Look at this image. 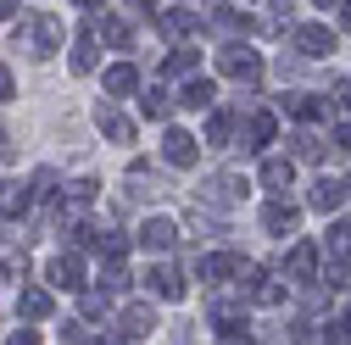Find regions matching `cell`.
<instances>
[{
	"mask_svg": "<svg viewBox=\"0 0 351 345\" xmlns=\"http://www.w3.org/2000/svg\"><path fill=\"white\" fill-rule=\"evenodd\" d=\"M12 45H17L23 56H34V62H51V56L62 51V17H56V12H28V17H17Z\"/></svg>",
	"mask_w": 351,
	"mask_h": 345,
	"instance_id": "6da1fadb",
	"label": "cell"
},
{
	"mask_svg": "<svg viewBox=\"0 0 351 345\" xmlns=\"http://www.w3.org/2000/svg\"><path fill=\"white\" fill-rule=\"evenodd\" d=\"M195 201L212 206V212H229V206L245 201V179H240V172H212V179L195 190Z\"/></svg>",
	"mask_w": 351,
	"mask_h": 345,
	"instance_id": "7a4b0ae2",
	"label": "cell"
},
{
	"mask_svg": "<svg viewBox=\"0 0 351 345\" xmlns=\"http://www.w3.org/2000/svg\"><path fill=\"white\" fill-rule=\"evenodd\" d=\"M217 73L234 78V84H256V78H262V56H256L251 45H240V39H234V45L217 51Z\"/></svg>",
	"mask_w": 351,
	"mask_h": 345,
	"instance_id": "3957f363",
	"label": "cell"
},
{
	"mask_svg": "<svg viewBox=\"0 0 351 345\" xmlns=\"http://www.w3.org/2000/svg\"><path fill=\"white\" fill-rule=\"evenodd\" d=\"M290 39H295V56H306V62L335 56V28H324V23H301Z\"/></svg>",
	"mask_w": 351,
	"mask_h": 345,
	"instance_id": "277c9868",
	"label": "cell"
},
{
	"mask_svg": "<svg viewBox=\"0 0 351 345\" xmlns=\"http://www.w3.org/2000/svg\"><path fill=\"white\" fill-rule=\"evenodd\" d=\"M156 28H162L167 39H195V34H201V17H195L190 6H162V12H156Z\"/></svg>",
	"mask_w": 351,
	"mask_h": 345,
	"instance_id": "5b68a950",
	"label": "cell"
},
{
	"mask_svg": "<svg viewBox=\"0 0 351 345\" xmlns=\"http://www.w3.org/2000/svg\"><path fill=\"white\" fill-rule=\"evenodd\" d=\"M234 268H240V256H234V251H206L201 262H195V279H201V284H229Z\"/></svg>",
	"mask_w": 351,
	"mask_h": 345,
	"instance_id": "8992f818",
	"label": "cell"
},
{
	"mask_svg": "<svg viewBox=\"0 0 351 345\" xmlns=\"http://www.w3.org/2000/svg\"><path fill=\"white\" fill-rule=\"evenodd\" d=\"M313 273H318V245H313V240H295L290 256H285V279H290V284H306Z\"/></svg>",
	"mask_w": 351,
	"mask_h": 345,
	"instance_id": "52a82bcc",
	"label": "cell"
},
{
	"mask_svg": "<svg viewBox=\"0 0 351 345\" xmlns=\"http://www.w3.org/2000/svg\"><path fill=\"white\" fill-rule=\"evenodd\" d=\"M95 128H101V134H106L112 145H134V123H128V117H123L112 101H101V106H95Z\"/></svg>",
	"mask_w": 351,
	"mask_h": 345,
	"instance_id": "ba28073f",
	"label": "cell"
},
{
	"mask_svg": "<svg viewBox=\"0 0 351 345\" xmlns=\"http://www.w3.org/2000/svg\"><path fill=\"white\" fill-rule=\"evenodd\" d=\"M123 329H117V340L128 345V340H145L151 329H156V312H151V301H134V307H123V318H117Z\"/></svg>",
	"mask_w": 351,
	"mask_h": 345,
	"instance_id": "9c48e42d",
	"label": "cell"
},
{
	"mask_svg": "<svg viewBox=\"0 0 351 345\" xmlns=\"http://www.w3.org/2000/svg\"><path fill=\"white\" fill-rule=\"evenodd\" d=\"M295 223H301V206L295 201H268V206H262V229H268V234H295Z\"/></svg>",
	"mask_w": 351,
	"mask_h": 345,
	"instance_id": "30bf717a",
	"label": "cell"
},
{
	"mask_svg": "<svg viewBox=\"0 0 351 345\" xmlns=\"http://www.w3.org/2000/svg\"><path fill=\"white\" fill-rule=\"evenodd\" d=\"M195 134H184V128H167V140H162V162L167 167H195Z\"/></svg>",
	"mask_w": 351,
	"mask_h": 345,
	"instance_id": "8fae6325",
	"label": "cell"
},
{
	"mask_svg": "<svg viewBox=\"0 0 351 345\" xmlns=\"http://www.w3.org/2000/svg\"><path fill=\"white\" fill-rule=\"evenodd\" d=\"M145 284H151V295H162V301H184V273L173 268V262H156V268L145 273Z\"/></svg>",
	"mask_w": 351,
	"mask_h": 345,
	"instance_id": "7c38bea8",
	"label": "cell"
},
{
	"mask_svg": "<svg viewBox=\"0 0 351 345\" xmlns=\"http://www.w3.org/2000/svg\"><path fill=\"white\" fill-rule=\"evenodd\" d=\"M45 279L56 284V290H84V262L73 251H62V256H51V268H45Z\"/></svg>",
	"mask_w": 351,
	"mask_h": 345,
	"instance_id": "4fadbf2b",
	"label": "cell"
},
{
	"mask_svg": "<svg viewBox=\"0 0 351 345\" xmlns=\"http://www.w3.org/2000/svg\"><path fill=\"white\" fill-rule=\"evenodd\" d=\"M290 184H295V162L290 156H268L262 162V190H274V201H285Z\"/></svg>",
	"mask_w": 351,
	"mask_h": 345,
	"instance_id": "5bb4252c",
	"label": "cell"
},
{
	"mask_svg": "<svg viewBox=\"0 0 351 345\" xmlns=\"http://www.w3.org/2000/svg\"><path fill=\"white\" fill-rule=\"evenodd\" d=\"M67 62H73V73H95V62H101V39H95V28H90V23L78 28L73 56H67Z\"/></svg>",
	"mask_w": 351,
	"mask_h": 345,
	"instance_id": "9a60e30c",
	"label": "cell"
},
{
	"mask_svg": "<svg viewBox=\"0 0 351 345\" xmlns=\"http://www.w3.org/2000/svg\"><path fill=\"white\" fill-rule=\"evenodd\" d=\"M140 245H145V251H156V256H162V251H173V245H179V223H173V218H151V223L140 229Z\"/></svg>",
	"mask_w": 351,
	"mask_h": 345,
	"instance_id": "2e32d148",
	"label": "cell"
},
{
	"mask_svg": "<svg viewBox=\"0 0 351 345\" xmlns=\"http://www.w3.org/2000/svg\"><path fill=\"white\" fill-rule=\"evenodd\" d=\"M128 195H134V201H156V195H167V184H162V172H151L145 162H134V167H128Z\"/></svg>",
	"mask_w": 351,
	"mask_h": 345,
	"instance_id": "e0dca14e",
	"label": "cell"
},
{
	"mask_svg": "<svg viewBox=\"0 0 351 345\" xmlns=\"http://www.w3.org/2000/svg\"><path fill=\"white\" fill-rule=\"evenodd\" d=\"M212 28H217V34H229V45H234V34H251L256 17L240 12V6H212Z\"/></svg>",
	"mask_w": 351,
	"mask_h": 345,
	"instance_id": "ac0fdd59",
	"label": "cell"
},
{
	"mask_svg": "<svg viewBox=\"0 0 351 345\" xmlns=\"http://www.w3.org/2000/svg\"><path fill=\"white\" fill-rule=\"evenodd\" d=\"M274 134H279V117H274V112H251V117H245V151L274 145Z\"/></svg>",
	"mask_w": 351,
	"mask_h": 345,
	"instance_id": "d6986e66",
	"label": "cell"
},
{
	"mask_svg": "<svg viewBox=\"0 0 351 345\" xmlns=\"http://www.w3.org/2000/svg\"><path fill=\"white\" fill-rule=\"evenodd\" d=\"M206 318H212L217 329H234V323L245 318V301H240V295H212V301H206Z\"/></svg>",
	"mask_w": 351,
	"mask_h": 345,
	"instance_id": "ffe728a7",
	"label": "cell"
},
{
	"mask_svg": "<svg viewBox=\"0 0 351 345\" xmlns=\"http://www.w3.org/2000/svg\"><path fill=\"white\" fill-rule=\"evenodd\" d=\"M212 101H217L212 78H195V73H190V78H184V90H179V106H184V112H206Z\"/></svg>",
	"mask_w": 351,
	"mask_h": 345,
	"instance_id": "44dd1931",
	"label": "cell"
},
{
	"mask_svg": "<svg viewBox=\"0 0 351 345\" xmlns=\"http://www.w3.org/2000/svg\"><path fill=\"white\" fill-rule=\"evenodd\" d=\"M134 90H140V67H134V62H117V67H106V95H112V101L134 95Z\"/></svg>",
	"mask_w": 351,
	"mask_h": 345,
	"instance_id": "7402d4cb",
	"label": "cell"
},
{
	"mask_svg": "<svg viewBox=\"0 0 351 345\" xmlns=\"http://www.w3.org/2000/svg\"><path fill=\"white\" fill-rule=\"evenodd\" d=\"M51 307H56V301H51V290H39V284H28V290H17V312L23 318H51Z\"/></svg>",
	"mask_w": 351,
	"mask_h": 345,
	"instance_id": "603a6c76",
	"label": "cell"
},
{
	"mask_svg": "<svg viewBox=\"0 0 351 345\" xmlns=\"http://www.w3.org/2000/svg\"><path fill=\"white\" fill-rule=\"evenodd\" d=\"M340 201H346V184H340V179H329V172L313 184V195H306V206H313V212H335Z\"/></svg>",
	"mask_w": 351,
	"mask_h": 345,
	"instance_id": "cb8c5ba5",
	"label": "cell"
},
{
	"mask_svg": "<svg viewBox=\"0 0 351 345\" xmlns=\"http://www.w3.org/2000/svg\"><path fill=\"white\" fill-rule=\"evenodd\" d=\"M285 112H290L295 123H318V117H324V101L306 95V90H290V95H285Z\"/></svg>",
	"mask_w": 351,
	"mask_h": 345,
	"instance_id": "d4e9b609",
	"label": "cell"
},
{
	"mask_svg": "<svg viewBox=\"0 0 351 345\" xmlns=\"http://www.w3.org/2000/svg\"><path fill=\"white\" fill-rule=\"evenodd\" d=\"M290 162H324V134L318 128H301L290 140Z\"/></svg>",
	"mask_w": 351,
	"mask_h": 345,
	"instance_id": "484cf974",
	"label": "cell"
},
{
	"mask_svg": "<svg viewBox=\"0 0 351 345\" xmlns=\"http://www.w3.org/2000/svg\"><path fill=\"white\" fill-rule=\"evenodd\" d=\"M28 184H0V218H23L28 212Z\"/></svg>",
	"mask_w": 351,
	"mask_h": 345,
	"instance_id": "4316f807",
	"label": "cell"
},
{
	"mask_svg": "<svg viewBox=\"0 0 351 345\" xmlns=\"http://www.w3.org/2000/svg\"><path fill=\"white\" fill-rule=\"evenodd\" d=\"M234 140V117L229 112H212L206 117V145H229Z\"/></svg>",
	"mask_w": 351,
	"mask_h": 345,
	"instance_id": "83f0119b",
	"label": "cell"
},
{
	"mask_svg": "<svg viewBox=\"0 0 351 345\" xmlns=\"http://www.w3.org/2000/svg\"><path fill=\"white\" fill-rule=\"evenodd\" d=\"M346 256H351V218H340L329 229V262H346Z\"/></svg>",
	"mask_w": 351,
	"mask_h": 345,
	"instance_id": "f1b7e54d",
	"label": "cell"
},
{
	"mask_svg": "<svg viewBox=\"0 0 351 345\" xmlns=\"http://www.w3.org/2000/svg\"><path fill=\"white\" fill-rule=\"evenodd\" d=\"M140 112H145L151 123H167V117H173V101H167L162 90H145V95H140Z\"/></svg>",
	"mask_w": 351,
	"mask_h": 345,
	"instance_id": "f546056e",
	"label": "cell"
},
{
	"mask_svg": "<svg viewBox=\"0 0 351 345\" xmlns=\"http://www.w3.org/2000/svg\"><path fill=\"white\" fill-rule=\"evenodd\" d=\"M256 28H262V34H285V28H290V6H268V12L256 17Z\"/></svg>",
	"mask_w": 351,
	"mask_h": 345,
	"instance_id": "4dcf8cb0",
	"label": "cell"
},
{
	"mask_svg": "<svg viewBox=\"0 0 351 345\" xmlns=\"http://www.w3.org/2000/svg\"><path fill=\"white\" fill-rule=\"evenodd\" d=\"M117 290H128V268H123V262H106V273H101V295H117Z\"/></svg>",
	"mask_w": 351,
	"mask_h": 345,
	"instance_id": "1f68e13d",
	"label": "cell"
},
{
	"mask_svg": "<svg viewBox=\"0 0 351 345\" xmlns=\"http://www.w3.org/2000/svg\"><path fill=\"white\" fill-rule=\"evenodd\" d=\"M190 62H195V51H190V45H179V51H173L162 67H167V73H190Z\"/></svg>",
	"mask_w": 351,
	"mask_h": 345,
	"instance_id": "d6a6232c",
	"label": "cell"
},
{
	"mask_svg": "<svg viewBox=\"0 0 351 345\" xmlns=\"http://www.w3.org/2000/svg\"><path fill=\"white\" fill-rule=\"evenodd\" d=\"M6 101H17V78H12L6 62H0V106H6Z\"/></svg>",
	"mask_w": 351,
	"mask_h": 345,
	"instance_id": "836d02e7",
	"label": "cell"
},
{
	"mask_svg": "<svg viewBox=\"0 0 351 345\" xmlns=\"http://www.w3.org/2000/svg\"><path fill=\"white\" fill-rule=\"evenodd\" d=\"M106 312V295L101 290H84V318H101Z\"/></svg>",
	"mask_w": 351,
	"mask_h": 345,
	"instance_id": "e575fe53",
	"label": "cell"
},
{
	"mask_svg": "<svg viewBox=\"0 0 351 345\" xmlns=\"http://www.w3.org/2000/svg\"><path fill=\"white\" fill-rule=\"evenodd\" d=\"M190 229H201V234H217L223 223H217V218H206V212H190Z\"/></svg>",
	"mask_w": 351,
	"mask_h": 345,
	"instance_id": "d590c367",
	"label": "cell"
},
{
	"mask_svg": "<svg viewBox=\"0 0 351 345\" xmlns=\"http://www.w3.org/2000/svg\"><path fill=\"white\" fill-rule=\"evenodd\" d=\"M318 340H324V345H351V340H346V329H340V323H329V329H324V334H318Z\"/></svg>",
	"mask_w": 351,
	"mask_h": 345,
	"instance_id": "8d00e7d4",
	"label": "cell"
},
{
	"mask_svg": "<svg viewBox=\"0 0 351 345\" xmlns=\"http://www.w3.org/2000/svg\"><path fill=\"white\" fill-rule=\"evenodd\" d=\"M6 345H39V334L34 329H17V334H6Z\"/></svg>",
	"mask_w": 351,
	"mask_h": 345,
	"instance_id": "74e56055",
	"label": "cell"
},
{
	"mask_svg": "<svg viewBox=\"0 0 351 345\" xmlns=\"http://www.w3.org/2000/svg\"><path fill=\"white\" fill-rule=\"evenodd\" d=\"M223 345H251V340H245L240 329H223Z\"/></svg>",
	"mask_w": 351,
	"mask_h": 345,
	"instance_id": "f35d334b",
	"label": "cell"
},
{
	"mask_svg": "<svg viewBox=\"0 0 351 345\" xmlns=\"http://www.w3.org/2000/svg\"><path fill=\"white\" fill-rule=\"evenodd\" d=\"M335 140H340V151H351V123H340V134H335Z\"/></svg>",
	"mask_w": 351,
	"mask_h": 345,
	"instance_id": "ab89813d",
	"label": "cell"
},
{
	"mask_svg": "<svg viewBox=\"0 0 351 345\" xmlns=\"http://www.w3.org/2000/svg\"><path fill=\"white\" fill-rule=\"evenodd\" d=\"M340 106H346V112H351V84H340Z\"/></svg>",
	"mask_w": 351,
	"mask_h": 345,
	"instance_id": "60d3db41",
	"label": "cell"
},
{
	"mask_svg": "<svg viewBox=\"0 0 351 345\" xmlns=\"http://www.w3.org/2000/svg\"><path fill=\"white\" fill-rule=\"evenodd\" d=\"M340 329H346V340H351V307H346V312H340Z\"/></svg>",
	"mask_w": 351,
	"mask_h": 345,
	"instance_id": "b9f144b4",
	"label": "cell"
},
{
	"mask_svg": "<svg viewBox=\"0 0 351 345\" xmlns=\"http://www.w3.org/2000/svg\"><path fill=\"white\" fill-rule=\"evenodd\" d=\"M17 12V0H0V17H12Z\"/></svg>",
	"mask_w": 351,
	"mask_h": 345,
	"instance_id": "7bdbcfd3",
	"label": "cell"
},
{
	"mask_svg": "<svg viewBox=\"0 0 351 345\" xmlns=\"http://www.w3.org/2000/svg\"><path fill=\"white\" fill-rule=\"evenodd\" d=\"M95 345H123V340H117V334H101V340H95Z\"/></svg>",
	"mask_w": 351,
	"mask_h": 345,
	"instance_id": "ee69618b",
	"label": "cell"
},
{
	"mask_svg": "<svg viewBox=\"0 0 351 345\" xmlns=\"http://www.w3.org/2000/svg\"><path fill=\"white\" fill-rule=\"evenodd\" d=\"M0 156H12V145H6V128H0Z\"/></svg>",
	"mask_w": 351,
	"mask_h": 345,
	"instance_id": "f6af8a7d",
	"label": "cell"
},
{
	"mask_svg": "<svg viewBox=\"0 0 351 345\" xmlns=\"http://www.w3.org/2000/svg\"><path fill=\"white\" fill-rule=\"evenodd\" d=\"M340 23H346V34H351V6H346V17H340Z\"/></svg>",
	"mask_w": 351,
	"mask_h": 345,
	"instance_id": "bcb514c9",
	"label": "cell"
},
{
	"mask_svg": "<svg viewBox=\"0 0 351 345\" xmlns=\"http://www.w3.org/2000/svg\"><path fill=\"white\" fill-rule=\"evenodd\" d=\"M0 279H6V273H0Z\"/></svg>",
	"mask_w": 351,
	"mask_h": 345,
	"instance_id": "7dc6e473",
	"label": "cell"
}]
</instances>
